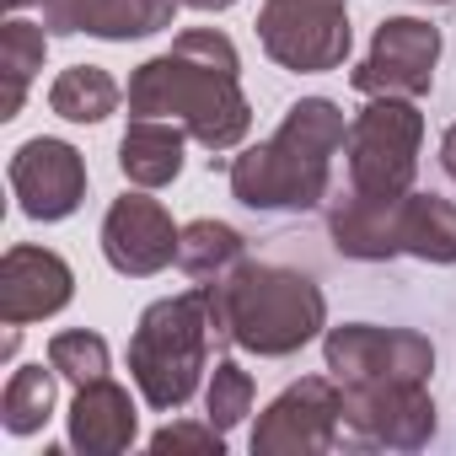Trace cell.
<instances>
[{"label":"cell","instance_id":"cell-4","mask_svg":"<svg viewBox=\"0 0 456 456\" xmlns=\"http://www.w3.org/2000/svg\"><path fill=\"white\" fill-rule=\"evenodd\" d=\"M209 344H215V328H209L204 285L167 296V301H151L134 322V338H129V376H134L145 408L177 413L199 392Z\"/></svg>","mask_w":456,"mask_h":456},{"label":"cell","instance_id":"cell-13","mask_svg":"<svg viewBox=\"0 0 456 456\" xmlns=\"http://www.w3.org/2000/svg\"><path fill=\"white\" fill-rule=\"evenodd\" d=\"M76 296V274L60 253L49 248H6L0 258V322L22 328L65 312Z\"/></svg>","mask_w":456,"mask_h":456},{"label":"cell","instance_id":"cell-14","mask_svg":"<svg viewBox=\"0 0 456 456\" xmlns=\"http://www.w3.org/2000/svg\"><path fill=\"white\" fill-rule=\"evenodd\" d=\"M140 435V413H134V397L102 376L92 387H76V403H70V445L81 456H118L129 451Z\"/></svg>","mask_w":456,"mask_h":456},{"label":"cell","instance_id":"cell-26","mask_svg":"<svg viewBox=\"0 0 456 456\" xmlns=\"http://www.w3.org/2000/svg\"><path fill=\"white\" fill-rule=\"evenodd\" d=\"M440 167H445V177H456V124H451L445 140H440Z\"/></svg>","mask_w":456,"mask_h":456},{"label":"cell","instance_id":"cell-9","mask_svg":"<svg viewBox=\"0 0 456 456\" xmlns=\"http://www.w3.org/2000/svg\"><path fill=\"white\" fill-rule=\"evenodd\" d=\"M344 387L333 376H301L253 424V456H322L338 445Z\"/></svg>","mask_w":456,"mask_h":456},{"label":"cell","instance_id":"cell-25","mask_svg":"<svg viewBox=\"0 0 456 456\" xmlns=\"http://www.w3.org/2000/svg\"><path fill=\"white\" fill-rule=\"evenodd\" d=\"M151 451L156 456H167V451H209V456H220L225 451V429H215L209 419L204 424H167V429L151 435Z\"/></svg>","mask_w":456,"mask_h":456},{"label":"cell","instance_id":"cell-23","mask_svg":"<svg viewBox=\"0 0 456 456\" xmlns=\"http://www.w3.org/2000/svg\"><path fill=\"white\" fill-rule=\"evenodd\" d=\"M49 365L60 370V381L92 387V381L108 376V338H102V333H86V328L54 333V338H49Z\"/></svg>","mask_w":456,"mask_h":456},{"label":"cell","instance_id":"cell-12","mask_svg":"<svg viewBox=\"0 0 456 456\" xmlns=\"http://www.w3.org/2000/svg\"><path fill=\"white\" fill-rule=\"evenodd\" d=\"M177 237L183 232L172 225L167 204L145 193H124L102 215V258L124 280H151L167 264H177Z\"/></svg>","mask_w":456,"mask_h":456},{"label":"cell","instance_id":"cell-5","mask_svg":"<svg viewBox=\"0 0 456 456\" xmlns=\"http://www.w3.org/2000/svg\"><path fill=\"white\" fill-rule=\"evenodd\" d=\"M419 145H424V113L408 97H370L349 118V188L370 199H403L419 177Z\"/></svg>","mask_w":456,"mask_h":456},{"label":"cell","instance_id":"cell-8","mask_svg":"<svg viewBox=\"0 0 456 456\" xmlns=\"http://www.w3.org/2000/svg\"><path fill=\"white\" fill-rule=\"evenodd\" d=\"M435 397L424 381H381V387H344L338 440L365 451H419L435 440Z\"/></svg>","mask_w":456,"mask_h":456},{"label":"cell","instance_id":"cell-16","mask_svg":"<svg viewBox=\"0 0 456 456\" xmlns=\"http://www.w3.org/2000/svg\"><path fill=\"white\" fill-rule=\"evenodd\" d=\"M193 134L172 118H129L124 140H118V172L134 188H167L183 172V145Z\"/></svg>","mask_w":456,"mask_h":456},{"label":"cell","instance_id":"cell-29","mask_svg":"<svg viewBox=\"0 0 456 456\" xmlns=\"http://www.w3.org/2000/svg\"><path fill=\"white\" fill-rule=\"evenodd\" d=\"M424 6H451V0H424Z\"/></svg>","mask_w":456,"mask_h":456},{"label":"cell","instance_id":"cell-28","mask_svg":"<svg viewBox=\"0 0 456 456\" xmlns=\"http://www.w3.org/2000/svg\"><path fill=\"white\" fill-rule=\"evenodd\" d=\"M6 6H12V12H22V6H38V0H6Z\"/></svg>","mask_w":456,"mask_h":456},{"label":"cell","instance_id":"cell-1","mask_svg":"<svg viewBox=\"0 0 456 456\" xmlns=\"http://www.w3.org/2000/svg\"><path fill=\"white\" fill-rule=\"evenodd\" d=\"M242 60L232 38L215 28H188L172 38L167 54L145 60L129 76V113L134 118H172L183 124L209 156L242 145L253 129V108L242 97Z\"/></svg>","mask_w":456,"mask_h":456},{"label":"cell","instance_id":"cell-10","mask_svg":"<svg viewBox=\"0 0 456 456\" xmlns=\"http://www.w3.org/2000/svg\"><path fill=\"white\" fill-rule=\"evenodd\" d=\"M440 65V28L424 17H387L370 38V54L354 65L349 86L360 97H424Z\"/></svg>","mask_w":456,"mask_h":456},{"label":"cell","instance_id":"cell-11","mask_svg":"<svg viewBox=\"0 0 456 456\" xmlns=\"http://www.w3.org/2000/svg\"><path fill=\"white\" fill-rule=\"evenodd\" d=\"M12 193L28 220H70L86 199V156L70 140L38 134L12 156Z\"/></svg>","mask_w":456,"mask_h":456},{"label":"cell","instance_id":"cell-2","mask_svg":"<svg viewBox=\"0 0 456 456\" xmlns=\"http://www.w3.org/2000/svg\"><path fill=\"white\" fill-rule=\"evenodd\" d=\"M199 285H204V301H209L215 344H237L258 360L301 354L328 328L322 290L296 269L242 258L225 280H199Z\"/></svg>","mask_w":456,"mask_h":456},{"label":"cell","instance_id":"cell-24","mask_svg":"<svg viewBox=\"0 0 456 456\" xmlns=\"http://www.w3.org/2000/svg\"><path fill=\"white\" fill-rule=\"evenodd\" d=\"M253 413V376L237 360H215L209 387H204V419L215 429H237Z\"/></svg>","mask_w":456,"mask_h":456},{"label":"cell","instance_id":"cell-22","mask_svg":"<svg viewBox=\"0 0 456 456\" xmlns=\"http://www.w3.org/2000/svg\"><path fill=\"white\" fill-rule=\"evenodd\" d=\"M54 381H60L54 365L49 370L44 365L12 370L6 392H0V424H6L12 435H38L49 424V413H54Z\"/></svg>","mask_w":456,"mask_h":456},{"label":"cell","instance_id":"cell-17","mask_svg":"<svg viewBox=\"0 0 456 456\" xmlns=\"http://www.w3.org/2000/svg\"><path fill=\"white\" fill-rule=\"evenodd\" d=\"M397 253L419 264H456V204L408 188L397 199Z\"/></svg>","mask_w":456,"mask_h":456},{"label":"cell","instance_id":"cell-15","mask_svg":"<svg viewBox=\"0 0 456 456\" xmlns=\"http://www.w3.org/2000/svg\"><path fill=\"white\" fill-rule=\"evenodd\" d=\"M328 237L354 264L397 258V199H370V193L349 188V199H338L328 209Z\"/></svg>","mask_w":456,"mask_h":456},{"label":"cell","instance_id":"cell-3","mask_svg":"<svg viewBox=\"0 0 456 456\" xmlns=\"http://www.w3.org/2000/svg\"><path fill=\"white\" fill-rule=\"evenodd\" d=\"M349 140V118L328 97H301L285 124L232 161V193L248 209H317L333 183V156Z\"/></svg>","mask_w":456,"mask_h":456},{"label":"cell","instance_id":"cell-18","mask_svg":"<svg viewBox=\"0 0 456 456\" xmlns=\"http://www.w3.org/2000/svg\"><path fill=\"white\" fill-rule=\"evenodd\" d=\"M183 0H81L76 12V33L108 38V44H129V38H151L161 28H172Z\"/></svg>","mask_w":456,"mask_h":456},{"label":"cell","instance_id":"cell-27","mask_svg":"<svg viewBox=\"0 0 456 456\" xmlns=\"http://www.w3.org/2000/svg\"><path fill=\"white\" fill-rule=\"evenodd\" d=\"M183 6H188V12H232L237 0H183Z\"/></svg>","mask_w":456,"mask_h":456},{"label":"cell","instance_id":"cell-21","mask_svg":"<svg viewBox=\"0 0 456 456\" xmlns=\"http://www.w3.org/2000/svg\"><path fill=\"white\" fill-rule=\"evenodd\" d=\"M118 81L102 70V65H70L60 70V81L49 86V108L65 118V124H102L113 108H118Z\"/></svg>","mask_w":456,"mask_h":456},{"label":"cell","instance_id":"cell-19","mask_svg":"<svg viewBox=\"0 0 456 456\" xmlns=\"http://www.w3.org/2000/svg\"><path fill=\"white\" fill-rule=\"evenodd\" d=\"M44 54H49V28H33L22 17H12L0 28V70H6V97H0V118H17L22 102H28V86L33 76L44 70Z\"/></svg>","mask_w":456,"mask_h":456},{"label":"cell","instance_id":"cell-7","mask_svg":"<svg viewBox=\"0 0 456 456\" xmlns=\"http://www.w3.org/2000/svg\"><path fill=\"white\" fill-rule=\"evenodd\" d=\"M328 376L338 387H381V381H429L435 344L413 328H376V322H344L322 338Z\"/></svg>","mask_w":456,"mask_h":456},{"label":"cell","instance_id":"cell-20","mask_svg":"<svg viewBox=\"0 0 456 456\" xmlns=\"http://www.w3.org/2000/svg\"><path fill=\"white\" fill-rule=\"evenodd\" d=\"M242 264V232L225 220H193L177 237V269L188 280H225Z\"/></svg>","mask_w":456,"mask_h":456},{"label":"cell","instance_id":"cell-6","mask_svg":"<svg viewBox=\"0 0 456 456\" xmlns=\"http://www.w3.org/2000/svg\"><path fill=\"white\" fill-rule=\"evenodd\" d=\"M258 44L274 65H285L296 76L338 70L354 49L349 6L344 0H264Z\"/></svg>","mask_w":456,"mask_h":456}]
</instances>
